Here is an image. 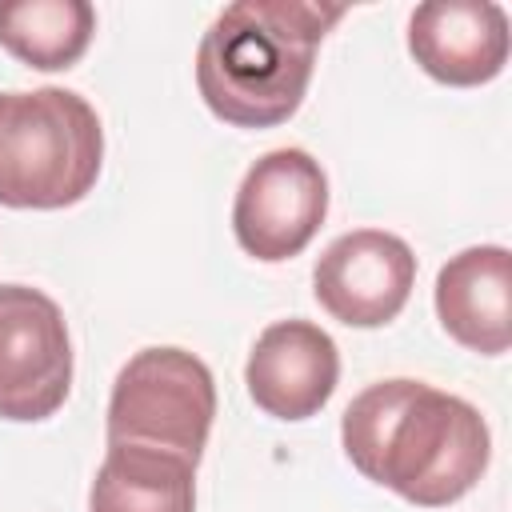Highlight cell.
Instances as JSON below:
<instances>
[{"instance_id":"6","label":"cell","mask_w":512,"mask_h":512,"mask_svg":"<svg viewBox=\"0 0 512 512\" xmlns=\"http://www.w3.org/2000/svg\"><path fill=\"white\" fill-rule=\"evenodd\" d=\"M324 216L328 176L320 160L304 148H272L244 172L236 188L232 232L248 256L280 264L312 244Z\"/></svg>"},{"instance_id":"8","label":"cell","mask_w":512,"mask_h":512,"mask_svg":"<svg viewBox=\"0 0 512 512\" xmlns=\"http://www.w3.org/2000/svg\"><path fill=\"white\" fill-rule=\"evenodd\" d=\"M340 380L336 340L312 320H276L268 324L244 368L248 396L260 412L276 420H308L316 416Z\"/></svg>"},{"instance_id":"5","label":"cell","mask_w":512,"mask_h":512,"mask_svg":"<svg viewBox=\"0 0 512 512\" xmlns=\"http://www.w3.org/2000/svg\"><path fill=\"white\" fill-rule=\"evenodd\" d=\"M72 388V340L52 296L28 284H0V416L48 420Z\"/></svg>"},{"instance_id":"11","label":"cell","mask_w":512,"mask_h":512,"mask_svg":"<svg viewBox=\"0 0 512 512\" xmlns=\"http://www.w3.org/2000/svg\"><path fill=\"white\" fill-rule=\"evenodd\" d=\"M88 512H196V464L144 444H108Z\"/></svg>"},{"instance_id":"1","label":"cell","mask_w":512,"mask_h":512,"mask_svg":"<svg viewBox=\"0 0 512 512\" xmlns=\"http://www.w3.org/2000/svg\"><path fill=\"white\" fill-rule=\"evenodd\" d=\"M340 440L360 476L416 508H444L468 496L492 456L488 424L468 400L408 376L352 396Z\"/></svg>"},{"instance_id":"9","label":"cell","mask_w":512,"mask_h":512,"mask_svg":"<svg viewBox=\"0 0 512 512\" xmlns=\"http://www.w3.org/2000/svg\"><path fill=\"white\" fill-rule=\"evenodd\" d=\"M408 52L440 84H488L508 64V12L492 0H428L408 16Z\"/></svg>"},{"instance_id":"10","label":"cell","mask_w":512,"mask_h":512,"mask_svg":"<svg viewBox=\"0 0 512 512\" xmlns=\"http://www.w3.org/2000/svg\"><path fill=\"white\" fill-rule=\"evenodd\" d=\"M440 328L480 352L504 356L512 344V256L500 244H476L456 252L436 276Z\"/></svg>"},{"instance_id":"2","label":"cell","mask_w":512,"mask_h":512,"mask_svg":"<svg viewBox=\"0 0 512 512\" xmlns=\"http://www.w3.org/2000/svg\"><path fill=\"white\" fill-rule=\"evenodd\" d=\"M344 16V4L236 0L196 48V88L208 112L232 128L284 124L312 80L316 48Z\"/></svg>"},{"instance_id":"12","label":"cell","mask_w":512,"mask_h":512,"mask_svg":"<svg viewBox=\"0 0 512 512\" xmlns=\"http://www.w3.org/2000/svg\"><path fill=\"white\" fill-rule=\"evenodd\" d=\"M96 32L88 0H8L0 4V48L28 68H72Z\"/></svg>"},{"instance_id":"4","label":"cell","mask_w":512,"mask_h":512,"mask_svg":"<svg viewBox=\"0 0 512 512\" xmlns=\"http://www.w3.org/2000/svg\"><path fill=\"white\" fill-rule=\"evenodd\" d=\"M216 416V384L200 356L184 348L136 352L108 400V444L164 448L184 460H200Z\"/></svg>"},{"instance_id":"7","label":"cell","mask_w":512,"mask_h":512,"mask_svg":"<svg viewBox=\"0 0 512 512\" xmlns=\"http://www.w3.org/2000/svg\"><path fill=\"white\" fill-rule=\"evenodd\" d=\"M416 284V256L396 232L356 228L336 236L316 268L312 292L320 308L348 328H384L396 320Z\"/></svg>"},{"instance_id":"3","label":"cell","mask_w":512,"mask_h":512,"mask_svg":"<svg viewBox=\"0 0 512 512\" xmlns=\"http://www.w3.org/2000/svg\"><path fill=\"white\" fill-rule=\"evenodd\" d=\"M104 164L96 108L72 88L0 92V204L68 208L84 200Z\"/></svg>"}]
</instances>
